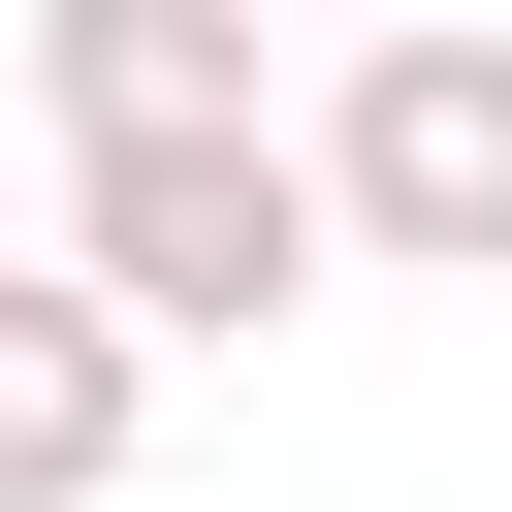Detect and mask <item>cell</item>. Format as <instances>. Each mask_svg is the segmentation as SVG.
I'll use <instances>...</instances> for the list:
<instances>
[{"mask_svg":"<svg viewBox=\"0 0 512 512\" xmlns=\"http://www.w3.org/2000/svg\"><path fill=\"white\" fill-rule=\"evenodd\" d=\"M320 256H352L320 224V128H160V160L64 192V288H128V352H256Z\"/></svg>","mask_w":512,"mask_h":512,"instance_id":"obj_1","label":"cell"},{"mask_svg":"<svg viewBox=\"0 0 512 512\" xmlns=\"http://www.w3.org/2000/svg\"><path fill=\"white\" fill-rule=\"evenodd\" d=\"M32 96H64V160H160V128H288L224 0H64V32H32Z\"/></svg>","mask_w":512,"mask_h":512,"instance_id":"obj_4","label":"cell"},{"mask_svg":"<svg viewBox=\"0 0 512 512\" xmlns=\"http://www.w3.org/2000/svg\"><path fill=\"white\" fill-rule=\"evenodd\" d=\"M128 416H160V352H128V288H64V256H0V512H96V480H128Z\"/></svg>","mask_w":512,"mask_h":512,"instance_id":"obj_3","label":"cell"},{"mask_svg":"<svg viewBox=\"0 0 512 512\" xmlns=\"http://www.w3.org/2000/svg\"><path fill=\"white\" fill-rule=\"evenodd\" d=\"M320 224L352 256H512V32H352L320 64Z\"/></svg>","mask_w":512,"mask_h":512,"instance_id":"obj_2","label":"cell"}]
</instances>
